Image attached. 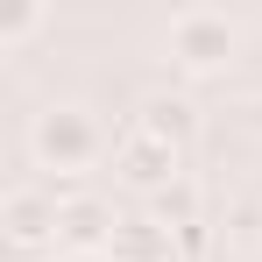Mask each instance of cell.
<instances>
[{
    "instance_id": "obj_1",
    "label": "cell",
    "mask_w": 262,
    "mask_h": 262,
    "mask_svg": "<svg viewBox=\"0 0 262 262\" xmlns=\"http://www.w3.org/2000/svg\"><path fill=\"white\" fill-rule=\"evenodd\" d=\"M29 149H36V163L57 177H78L99 163V149H106V135L92 121L85 106H43L36 114V128H29Z\"/></svg>"
},
{
    "instance_id": "obj_2",
    "label": "cell",
    "mask_w": 262,
    "mask_h": 262,
    "mask_svg": "<svg viewBox=\"0 0 262 262\" xmlns=\"http://www.w3.org/2000/svg\"><path fill=\"white\" fill-rule=\"evenodd\" d=\"M57 206H64V191H7L0 199V234L14 241V255L36 262L43 248H57Z\"/></svg>"
},
{
    "instance_id": "obj_3",
    "label": "cell",
    "mask_w": 262,
    "mask_h": 262,
    "mask_svg": "<svg viewBox=\"0 0 262 262\" xmlns=\"http://www.w3.org/2000/svg\"><path fill=\"white\" fill-rule=\"evenodd\" d=\"M163 50H170L184 71H220V64L234 57V21L213 14V7H191V14H177V21H170Z\"/></svg>"
},
{
    "instance_id": "obj_4",
    "label": "cell",
    "mask_w": 262,
    "mask_h": 262,
    "mask_svg": "<svg viewBox=\"0 0 262 262\" xmlns=\"http://www.w3.org/2000/svg\"><path fill=\"white\" fill-rule=\"evenodd\" d=\"M114 170L128 177V184H142V191L156 199V191H170V184H177V149L163 142V135H149L142 121H135V128L114 142Z\"/></svg>"
},
{
    "instance_id": "obj_5",
    "label": "cell",
    "mask_w": 262,
    "mask_h": 262,
    "mask_svg": "<svg viewBox=\"0 0 262 262\" xmlns=\"http://www.w3.org/2000/svg\"><path fill=\"white\" fill-rule=\"evenodd\" d=\"M114 227H121V213H114L106 199L64 191V206H57V241H64V255H106Z\"/></svg>"
},
{
    "instance_id": "obj_6",
    "label": "cell",
    "mask_w": 262,
    "mask_h": 262,
    "mask_svg": "<svg viewBox=\"0 0 262 262\" xmlns=\"http://www.w3.org/2000/svg\"><path fill=\"white\" fill-rule=\"evenodd\" d=\"M177 255V234L156 213H121L114 241H106V262H170Z\"/></svg>"
},
{
    "instance_id": "obj_7",
    "label": "cell",
    "mask_w": 262,
    "mask_h": 262,
    "mask_svg": "<svg viewBox=\"0 0 262 262\" xmlns=\"http://www.w3.org/2000/svg\"><path fill=\"white\" fill-rule=\"evenodd\" d=\"M142 128H149V135H163L170 149H184V142H191V99H177V92H156V99L142 106Z\"/></svg>"
},
{
    "instance_id": "obj_8",
    "label": "cell",
    "mask_w": 262,
    "mask_h": 262,
    "mask_svg": "<svg viewBox=\"0 0 262 262\" xmlns=\"http://www.w3.org/2000/svg\"><path fill=\"white\" fill-rule=\"evenodd\" d=\"M149 213L163 220L170 234H191V227H199V213H206V199H199V184H184V177H177L170 191H156V199H149Z\"/></svg>"
},
{
    "instance_id": "obj_9",
    "label": "cell",
    "mask_w": 262,
    "mask_h": 262,
    "mask_svg": "<svg viewBox=\"0 0 262 262\" xmlns=\"http://www.w3.org/2000/svg\"><path fill=\"white\" fill-rule=\"evenodd\" d=\"M43 29V7H0V43H21Z\"/></svg>"
},
{
    "instance_id": "obj_10",
    "label": "cell",
    "mask_w": 262,
    "mask_h": 262,
    "mask_svg": "<svg viewBox=\"0 0 262 262\" xmlns=\"http://www.w3.org/2000/svg\"><path fill=\"white\" fill-rule=\"evenodd\" d=\"M64 262H106V255H64Z\"/></svg>"
}]
</instances>
